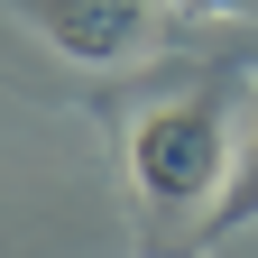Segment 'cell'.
Returning <instances> with one entry per match:
<instances>
[{
  "label": "cell",
  "instance_id": "3957f363",
  "mask_svg": "<svg viewBox=\"0 0 258 258\" xmlns=\"http://www.w3.org/2000/svg\"><path fill=\"white\" fill-rule=\"evenodd\" d=\"M212 231H240V221H258V111H249V139H240V166H231V184H221V203L203 212Z\"/></svg>",
  "mask_w": 258,
  "mask_h": 258
},
{
  "label": "cell",
  "instance_id": "6da1fadb",
  "mask_svg": "<svg viewBox=\"0 0 258 258\" xmlns=\"http://www.w3.org/2000/svg\"><path fill=\"white\" fill-rule=\"evenodd\" d=\"M231 166H240V139H231V102L221 92L157 102L129 129V184H139L148 212H212Z\"/></svg>",
  "mask_w": 258,
  "mask_h": 258
},
{
  "label": "cell",
  "instance_id": "277c9868",
  "mask_svg": "<svg viewBox=\"0 0 258 258\" xmlns=\"http://www.w3.org/2000/svg\"><path fill=\"white\" fill-rule=\"evenodd\" d=\"M166 10H194V19H240V10H258V0H166Z\"/></svg>",
  "mask_w": 258,
  "mask_h": 258
},
{
  "label": "cell",
  "instance_id": "7a4b0ae2",
  "mask_svg": "<svg viewBox=\"0 0 258 258\" xmlns=\"http://www.w3.org/2000/svg\"><path fill=\"white\" fill-rule=\"evenodd\" d=\"M19 19L37 28V37H46L64 64H92V74L129 64V55L157 37L148 0H19Z\"/></svg>",
  "mask_w": 258,
  "mask_h": 258
}]
</instances>
